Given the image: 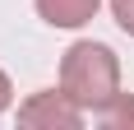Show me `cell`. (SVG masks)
I'll list each match as a JSON object with an SVG mask.
<instances>
[{"instance_id":"cell-1","label":"cell","mask_w":134,"mask_h":130,"mask_svg":"<svg viewBox=\"0 0 134 130\" xmlns=\"http://www.w3.org/2000/svg\"><path fill=\"white\" fill-rule=\"evenodd\" d=\"M60 88L83 107V112H102V107L120 93V56L107 42H74L60 56Z\"/></svg>"},{"instance_id":"cell-2","label":"cell","mask_w":134,"mask_h":130,"mask_svg":"<svg viewBox=\"0 0 134 130\" xmlns=\"http://www.w3.org/2000/svg\"><path fill=\"white\" fill-rule=\"evenodd\" d=\"M19 126H28V130H79L83 126V107L74 102L65 88L60 93L42 88V93H32V98L19 107Z\"/></svg>"},{"instance_id":"cell-3","label":"cell","mask_w":134,"mask_h":130,"mask_svg":"<svg viewBox=\"0 0 134 130\" xmlns=\"http://www.w3.org/2000/svg\"><path fill=\"white\" fill-rule=\"evenodd\" d=\"M32 5H37V14L51 28H83L102 9V0H32Z\"/></svg>"},{"instance_id":"cell-4","label":"cell","mask_w":134,"mask_h":130,"mask_svg":"<svg viewBox=\"0 0 134 130\" xmlns=\"http://www.w3.org/2000/svg\"><path fill=\"white\" fill-rule=\"evenodd\" d=\"M97 121H102L107 130H130L134 126V98H130V93H116V98L97 112Z\"/></svg>"},{"instance_id":"cell-5","label":"cell","mask_w":134,"mask_h":130,"mask_svg":"<svg viewBox=\"0 0 134 130\" xmlns=\"http://www.w3.org/2000/svg\"><path fill=\"white\" fill-rule=\"evenodd\" d=\"M111 19L134 37V0H111Z\"/></svg>"},{"instance_id":"cell-6","label":"cell","mask_w":134,"mask_h":130,"mask_svg":"<svg viewBox=\"0 0 134 130\" xmlns=\"http://www.w3.org/2000/svg\"><path fill=\"white\" fill-rule=\"evenodd\" d=\"M9 102H14V84H9V74L0 70V112H9Z\"/></svg>"}]
</instances>
